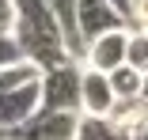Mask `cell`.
<instances>
[{
    "label": "cell",
    "mask_w": 148,
    "mask_h": 140,
    "mask_svg": "<svg viewBox=\"0 0 148 140\" xmlns=\"http://www.w3.org/2000/svg\"><path fill=\"white\" fill-rule=\"evenodd\" d=\"M15 4V23H12V38L19 46V57L27 65H34L38 72L57 68L69 61L65 53V38L57 31V23L46 8V0H12Z\"/></svg>",
    "instance_id": "cell-1"
},
{
    "label": "cell",
    "mask_w": 148,
    "mask_h": 140,
    "mask_svg": "<svg viewBox=\"0 0 148 140\" xmlns=\"http://www.w3.org/2000/svg\"><path fill=\"white\" fill-rule=\"evenodd\" d=\"M80 76H84V68L76 61H65L57 68L38 72V110L80 114Z\"/></svg>",
    "instance_id": "cell-2"
},
{
    "label": "cell",
    "mask_w": 148,
    "mask_h": 140,
    "mask_svg": "<svg viewBox=\"0 0 148 140\" xmlns=\"http://www.w3.org/2000/svg\"><path fill=\"white\" fill-rule=\"evenodd\" d=\"M76 27H80L84 46H91L99 34L125 31V15L106 0H76Z\"/></svg>",
    "instance_id": "cell-3"
},
{
    "label": "cell",
    "mask_w": 148,
    "mask_h": 140,
    "mask_svg": "<svg viewBox=\"0 0 148 140\" xmlns=\"http://www.w3.org/2000/svg\"><path fill=\"white\" fill-rule=\"evenodd\" d=\"M76 121H80V114H49V110H38L31 121L12 129L4 140H72L76 136Z\"/></svg>",
    "instance_id": "cell-4"
},
{
    "label": "cell",
    "mask_w": 148,
    "mask_h": 140,
    "mask_svg": "<svg viewBox=\"0 0 148 140\" xmlns=\"http://www.w3.org/2000/svg\"><path fill=\"white\" fill-rule=\"evenodd\" d=\"M34 114H38V80H31V83H23V87L0 95V133L4 136L12 129H19L23 121H31Z\"/></svg>",
    "instance_id": "cell-5"
},
{
    "label": "cell",
    "mask_w": 148,
    "mask_h": 140,
    "mask_svg": "<svg viewBox=\"0 0 148 140\" xmlns=\"http://www.w3.org/2000/svg\"><path fill=\"white\" fill-rule=\"evenodd\" d=\"M114 91H110V80L95 68H84L80 76V110H84V118H110V110H114Z\"/></svg>",
    "instance_id": "cell-6"
},
{
    "label": "cell",
    "mask_w": 148,
    "mask_h": 140,
    "mask_svg": "<svg viewBox=\"0 0 148 140\" xmlns=\"http://www.w3.org/2000/svg\"><path fill=\"white\" fill-rule=\"evenodd\" d=\"M84 61H87V68H95V72H103V76H110L114 68H122V65H125V31L99 34L91 46H87Z\"/></svg>",
    "instance_id": "cell-7"
},
{
    "label": "cell",
    "mask_w": 148,
    "mask_h": 140,
    "mask_svg": "<svg viewBox=\"0 0 148 140\" xmlns=\"http://www.w3.org/2000/svg\"><path fill=\"white\" fill-rule=\"evenodd\" d=\"M110 121H114L118 129H125L129 136L140 133V129H148V102H144L140 95H137V99H122V102H114Z\"/></svg>",
    "instance_id": "cell-8"
},
{
    "label": "cell",
    "mask_w": 148,
    "mask_h": 140,
    "mask_svg": "<svg viewBox=\"0 0 148 140\" xmlns=\"http://www.w3.org/2000/svg\"><path fill=\"white\" fill-rule=\"evenodd\" d=\"M72 140H129V133L118 129L110 118H80Z\"/></svg>",
    "instance_id": "cell-9"
},
{
    "label": "cell",
    "mask_w": 148,
    "mask_h": 140,
    "mask_svg": "<svg viewBox=\"0 0 148 140\" xmlns=\"http://www.w3.org/2000/svg\"><path fill=\"white\" fill-rule=\"evenodd\" d=\"M106 80H110V91H114V99H118V102H122V99H137V95H140V83H144V76H140V72H133L129 65L114 68Z\"/></svg>",
    "instance_id": "cell-10"
},
{
    "label": "cell",
    "mask_w": 148,
    "mask_h": 140,
    "mask_svg": "<svg viewBox=\"0 0 148 140\" xmlns=\"http://www.w3.org/2000/svg\"><path fill=\"white\" fill-rule=\"evenodd\" d=\"M125 65L140 76H148V34L144 31H125Z\"/></svg>",
    "instance_id": "cell-11"
},
{
    "label": "cell",
    "mask_w": 148,
    "mask_h": 140,
    "mask_svg": "<svg viewBox=\"0 0 148 140\" xmlns=\"http://www.w3.org/2000/svg\"><path fill=\"white\" fill-rule=\"evenodd\" d=\"M31 80H38V68L27 65V61L23 65H12V68H0V95L23 87V83H31Z\"/></svg>",
    "instance_id": "cell-12"
},
{
    "label": "cell",
    "mask_w": 148,
    "mask_h": 140,
    "mask_svg": "<svg viewBox=\"0 0 148 140\" xmlns=\"http://www.w3.org/2000/svg\"><path fill=\"white\" fill-rule=\"evenodd\" d=\"M137 27V31L148 34V0H129V12H125V27Z\"/></svg>",
    "instance_id": "cell-13"
},
{
    "label": "cell",
    "mask_w": 148,
    "mask_h": 140,
    "mask_svg": "<svg viewBox=\"0 0 148 140\" xmlns=\"http://www.w3.org/2000/svg\"><path fill=\"white\" fill-rule=\"evenodd\" d=\"M12 65H23L19 46H15L12 34H0V68H12Z\"/></svg>",
    "instance_id": "cell-14"
},
{
    "label": "cell",
    "mask_w": 148,
    "mask_h": 140,
    "mask_svg": "<svg viewBox=\"0 0 148 140\" xmlns=\"http://www.w3.org/2000/svg\"><path fill=\"white\" fill-rule=\"evenodd\" d=\"M12 23H15V4L12 0H0V34H8Z\"/></svg>",
    "instance_id": "cell-15"
},
{
    "label": "cell",
    "mask_w": 148,
    "mask_h": 140,
    "mask_svg": "<svg viewBox=\"0 0 148 140\" xmlns=\"http://www.w3.org/2000/svg\"><path fill=\"white\" fill-rule=\"evenodd\" d=\"M106 4H114V8H118V12H122V15L129 12V0H106Z\"/></svg>",
    "instance_id": "cell-16"
},
{
    "label": "cell",
    "mask_w": 148,
    "mask_h": 140,
    "mask_svg": "<svg viewBox=\"0 0 148 140\" xmlns=\"http://www.w3.org/2000/svg\"><path fill=\"white\" fill-rule=\"evenodd\" d=\"M140 99L148 102V76H144V83H140Z\"/></svg>",
    "instance_id": "cell-17"
},
{
    "label": "cell",
    "mask_w": 148,
    "mask_h": 140,
    "mask_svg": "<svg viewBox=\"0 0 148 140\" xmlns=\"http://www.w3.org/2000/svg\"><path fill=\"white\" fill-rule=\"evenodd\" d=\"M0 140H4V133H0Z\"/></svg>",
    "instance_id": "cell-18"
}]
</instances>
